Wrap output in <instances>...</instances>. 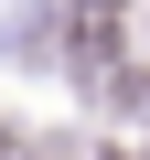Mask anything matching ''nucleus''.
Instances as JSON below:
<instances>
[{
	"mask_svg": "<svg viewBox=\"0 0 150 160\" xmlns=\"http://www.w3.org/2000/svg\"><path fill=\"white\" fill-rule=\"evenodd\" d=\"M64 11H118V22H129V0H64Z\"/></svg>",
	"mask_w": 150,
	"mask_h": 160,
	"instance_id": "1",
	"label": "nucleus"
}]
</instances>
